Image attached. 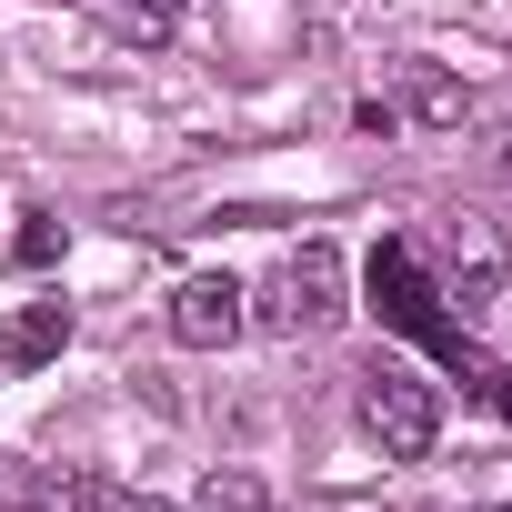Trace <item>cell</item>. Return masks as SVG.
<instances>
[{"label": "cell", "mask_w": 512, "mask_h": 512, "mask_svg": "<svg viewBox=\"0 0 512 512\" xmlns=\"http://www.w3.org/2000/svg\"><path fill=\"white\" fill-rule=\"evenodd\" d=\"M362 422H372V442H382L392 462H422V452L442 442V392H432L422 372H402V362H372V372H362Z\"/></svg>", "instance_id": "cell-1"}, {"label": "cell", "mask_w": 512, "mask_h": 512, "mask_svg": "<svg viewBox=\"0 0 512 512\" xmlns=\"http://www.w3.org/2000/svg\"><path fill=\"white\" fill-rule=\"evenodd\" d=\"M251 322H272V332H322V322H342V251H332V241H302L292 262L251 292Z\"/></svg>", "instance_id": "cell-2"}, {"label": "cell", "mask_w": 512, "mask_h": 512, "mask_svg": "<svg viewBox=\"0 0 512 512\" xmlns=\"http://www.w3.org/2000/svg\"><path fill=\"white\" fill-rule=\"evenodd\" d=\"M251 332V292L231 282V272H191L181 292H171V342L181 352H231Z\"/></svg>", "instance_id": "cell-3"}, {"label": "cell", "mask_w": 512, "mask_h": 512, "mask_svg": "<svg viewBox=\"0 0 512 512\" xmlns=\"http://www.w3.org/2000/svg\"><path fill=\"white\" fill-rule=\"evenodd\" d=\"M452 302H462V312H492V302H502V231L472 221V211H462V231H452Z\"/></svg>", "instance_id": "cell-4"}, {"label": "cell", "mask_w": 512, "mask_h": 512, "mask_svg": "<svg viewBox=\"0 0 512 512\" xmlns=\"http://www.w3.org/2000/svg\"><path fill=\"white\" fill-rule=\"evenodd\" d=\"M61 342H71V312H61V302H31V312L11 322V362H21V372H31V362H51Z\"/></svg>", "instance_id": "cell-5"}, {"label": "cell", "mask_w": 512, "mask_h": 512, "mask_svg": "<svg viewBox=\"0 0 512 512\" xmlns=\"http://www.w3.org/2000/svg\"><path fill=\"white\" fill-rule=\"evenodd\" d=\"M41 512H121V482H101V472H51V482H41Z\"/></svg>", "instance_id": "cell-6"}, {"label": "cell", "mask_w": 512, "mask_h": 512, "mask_svg": "<svg viewBox=\"0 0 512 512\" xmlns=\"http://www.w3.org/2000/svg\"><path fill=\"white\" fill-rule=\"evenodd\" d=\"M412 121H422V131H462V121H472V91H462V81H422V91H412Z\"/></svg>", "instance_id": "cell-7"}, {"label": "cell", "mask_w": 512, "mask_h": 512, "mask_svg": "<svg viewBox=\"0 0 512 512\" xmlns=\"http://www.w3.org/2000/svg\"><path fill=\"white\" fill-rule=\"evenodd\" d=\"M201 512H282V502L251 482V472H211V482H201Z\"/></svg>", "instance_id": "cell-8"}, {"label": "cell", "mask_w": 512, "mask_h": 512, "mask_svg": "<svg viewBox=\"0 0 512 512\" xmlns=\"http://www.w3.org/2000/svg\"><path fill=\"white\" fill-rule=\"evenodd\" d=\"M0 512H41V482L31 472H0Z\"/></svg>", "instance_id": "cell-9"}, {"label": "cell", "mask_w": 512, "mask_h": 512, "mask_svg": "<svg viewBox=\"0 0 512 512\" xmlns=\"http://www.w3.org/2000/svg\"><path fill=\"white\" fill-rule=\"evenodd\" d=\"M121 512H181V502H161V492H121Z\"/></svg>", "instance_id": "cell-10"}, {"label": "cell", "mask_w": 512, "mask_h": 512, "mask_svg": "<svg viewBox=\"0 0 512 512\" xmlns=\"http://www.w3.org/2000/svg\"><path fill=\"white\" fill-rule=\"evenodd\" d=\"M502 181H512V131H502Z\"/></svg>", "instance_id": "cell-11"}, {"label": "cell", "mask_w": 512, "mask_h": 512, "mask_svg": "<svg viewBox=\"0 0 512 512\" xmlns=\"http://www.w3.org/2000/svg\"><path fill=\"white\" fill-rule=\"evenodd\" d=\"M502 512H512V502H502Z\"/></svg>", "instance_id": "cell-12"}]
</instances>
